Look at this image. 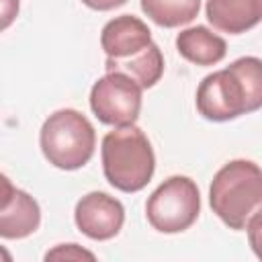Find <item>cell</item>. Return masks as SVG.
Wrapping results in <instances>:
<instances>
[{
  "instance_id": "3",
  "label": "cell",
  "mask_w": 262,
  "mask_h": 262,
  "mask_svg": "<svg viewBox=\"0 0 262 262\" xmlns=\"http://www.w3.org/2000/svg\"><path fill=\"white\" fill-rule=\"evenodd\" d=\"M102 172L111 186L137 192L154 176L156 156L147 135L135 127H117L102 137Z\"/></svg>"
},
{
  "instance_id": "8",
  "label": "cell",
  "mask_w": 262,
  "mask_h": 262,
  "mask_svg": "<svg viewBox=\"0 0 262 262\" xmlns=\"http://www.w3.org/2000/svg\"><path fill=\"white\" fill-rule=\"evenodd\" d=\"M41 223L39 203L25 190L16 188L0 172V237L23 239L37 231Z\"/></svg>"
},
{
  "instance_id": "15",
  "label": "cell",
  "mask_w": 262,
  "mask_h": 262,
  "mask_svg": "<svg viewBox=\"0 0 262 262\" xmlns=\"http://www.w3.org/2000/svg\"><path fill=\"white\" fill-rule=\"evenodd\" d=\"M20 0H0V33L6 31L18 16Z\"/></svg>"
},
{
  "instance_id": "11",
  "label": "cell",
  "mask_w": 262,
  "mask_h": 262,
  "mask_svg": "<svg viewBox=\"0 0 262 262\" xmlns=\"http://www.w3.org/2000/svg\"><path fill=\"white\" fill-rule=\"evenodd\" d=\"M176 49L178 53L196 66H215L219 63L227 53V43L213 31H209L203 25L184 29L176 37Z\"/></svg>"
},
{
  "instance_id": "4",
  "label": "cell",
  "mask_w": 262,
  "mask_h": 262,
  "mask_svg": "<svg viewBox=\"0 0 262 262\" xmlns=\"http://www.w3.org/2000/svg\"><path fill=\"white\" fill-rule=\"evenodd\" d=\"M39 145L49 164L59 170H78L90 162L96 145L92 123L74 108L49 115L39 133Z\"/></svg>"
},
{
  "instance_id": "10",
  "label": "cell",
  "mask_w": 262,
  "mask_h": 262,
  "mask_svg": "<svg viewBox=\"0 0 262 262\" xmlns=\"http://www.w3.org/2000/svg\"><path fill=\"white\" fill-rule=\"evenodd\" d=\"M207 20L223 33L239 35L262 18V0H207Z\"/></svg>"
},
{
  "instance_id": "1",
  "label": "cell",
  "mask_w": 262,
  "mask_h": 262,
  "mask_svg": "<svg viewBox=\"0 0 262 262\" xmlns=\"http://www.w3.org/2000/svg\"><path fill=\"white\" fill-rule=\"evenodd\" d=\"M262 104V63L239 57L227 68L203 78L196 88V111L209 121H231Z\"/></svg>"
},
{
  "instance_id": "14",
  "label": "cell",
  "mask_w": 262,
  "mask_h": 262,
  "mask_svg": "<svg viewBox=\"0 0 262 262\" xmlns=\"http://www.w3.org/2000/svg\"><path fill=\"white\" fill-rule=\"evenodd\" d=\"M53 258H66V260H82V258H88V260H94V254L88 252V250H82L78 244H61L57 246L55 250L47 252L45 254V260H53Z\"/></svg>"
},
{
  "instance_id": "13",
  "label": "cell",
  "mask_w": 262,
  "mask_h": 262,
  "mask_svg": "<svg viewBox=\"0 0 262 262\" xmlns=\"http://www.w3.org/2000/svg\"><path fill=\"white\" fill-rule=\"evenodd\" d=\"M201 8V0H141V10L160 27L174 29L190 23Z\"/></svg>"
},
{
  "instance_id": "2",
  "label": "cell",
  "mask_w": 262,
  "mask_h": 262,
  "mask_svg": "<svg viewBox=\"0 0 262 262\" xmlns=\"http://www.w3.org/2000/svg\"><path fill=\"white\" fill-rule=\"evenodd\" d=\"M209 203L229 229H246L262 209V172L250 160L225 164L211 182Z\"/></svg>"
},
{
  "instance_id": "17",
  "label": "cell",
  "mask_w": 262,
  "mask_h": 262,
  "mask_svg": "<svg viewBox=\"0 0 262 262\" xmlns=\"http://www.w3.org/2000/svg\"><path fill=\"white\" fill-rule=\"evenodd\" d=\"M0 258H4V260H10V254H8L6 250H2V248H0Z\"/></svg>"
},
{
  "instance_id": "12",
  "label": "cell",
  "mask_w": 262,
  "mask_h": 262,
  "mask_svg": "<svg viewBox=\"0 0 262 262\" xmlns=\"http://www.w3.org/2000/svg\"><path fill=\"white\" fill-rule=\"evenodd\" d=\"M106 72H117L129 76L139 88H151L164 74V57L156 43L147 45L145 49L125 57V59H106Z\"/></svg>"
},
{
  "instance_id": "16",
  "label": "cell",
  "mask_w": 262,
  "mask_h": 262,
  "mask_svg": "<svg viewBox=\"0 0 262 262\" xmlns=\"http://www.w3.org/2000/svg\"><path fill=\"white\" fill-rule=\"evenodd\" d=\"M82 2L92 10H113L121 4H125L127 0H82Z\"/></svg>"
},
{
  "instance_id": "7",
  "label": "cell",
  "mask_w": 262,
  "mask_h": 262,
  "mask_svg": "<svg viewBox=\"0 0 262 262\" xmlns=\"http://www.w3.org/2000/svg\"><path fill=\"white\" fill-rule=\"evenodd\" d=\"M74 219L78 229L88 235L90 239H111L115 237L125 221V209L121 205L119 199L94 190L84 194L78 203H76V211H74Z\"/></svg>"
},
{
  "instance_id": "6",
  "label": "cell",
  "mask_w": 262,
  "mask_h": 262,
  "mask_svg": "<svg viewBox=\"0 0 262 262\" xmlns=\"http://www.w3.org/2000/svg\"><path fill=\"white\" fill-rule=\"evenodd\" d=\"M90 108L104 125H135L141 111V88L125 74L106 72L90 90Z\"/></svg>"
},
{
  "instance_id": "9",
  "label": "cell",
  "mask_w": 262,
  "mask_h": 262,
  "mask_svg": "<svg viewBox=\"0 0 262 262\" xmlns=\"http://www.w3.org/2000/svg\"><path fill=\"white\" fill-rule=\"evenodd\" d=\"M151 43V31L133 14L115 16L102 27L100 33V47L104 49L106 59H125Z\"/></svg>"
},
{
  "instance_id": "5",
  "label": "cell",
  "mask_w": 262,
  "mask_h": 262,
  "mask_svg": "<svg viewBox=\"0 0 262 262\" xmlns=\"http://www.w3.org/2000/svg\"><path fill=\"white\" fill-rule=\"evenodd\" d=\"M201 213V192L188 176H170L145 203L149 225L162 233H180L188 229Z\"/></svg>"
}]
</instances>
